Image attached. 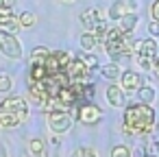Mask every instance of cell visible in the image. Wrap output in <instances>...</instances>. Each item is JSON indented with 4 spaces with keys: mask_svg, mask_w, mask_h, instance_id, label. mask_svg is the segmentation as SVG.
I'll return each mask as SVG.
<instances>
[{
    "mask_svg": "<svg viewBox=\"0 0 159 157\" xmlns=\"http://www.w3.org/2000/svg\"><path fill=\"white\" fill-rule=\"evenodd\" d=\"M155 127V111L146 103L142 105H131L124 113V131L129 135H142L152 131Z\"/></svg>",
    "mask_w": 159,
    "mask_h": 157,
    "instance_id": "1",
    "label": "cell"
},
{
    "mask_svg": "<svg viewBox=\"0 0 159 157\" xmlns=\"http://www.w3.org/2000/svg\"><path fill=\"white\" fill-rule=\"evenodd\" d=\"M26 116H29V107H26V100L20 96L0 103V127H7V129L18 127L26 120Z\"/></svg>",
    "mask_w": 159,
    "mask_h": 157,
    "instance_id": "2",
    "label": "cell"
},
{
    "mask_svg": "<svg viewBox=\"0 0 159 157\" xmlns=\"http://www.w3.org/2000/svg\"><path fill=\"white\" fill-rule=\"evenodd\" d=\"M0 50H2V55L9 57V59H20V57H22V46H20V42H18L13 35L5 33V31H0Z\"/></svg>",
    "mask_w": 159,
    "mask_h": 157,
    "instance_id": "3",
    "label": "cell"
},
{
    "mask_svg": "<svg viewBox=\"0 0 159 157\" xmlns=\"http://www.w3.org/2000/svg\"><path fill=\"white\" fill-rule=\"evenodd\" d=\"M48 124L55 133H66L70 127H72V116L66 113L63 109H57V111H50L48 116Z\"/></svg>",
    "mask_w": 159,
    "mask_h": 157,
    "instance_id": "4",
    "label": "cell"
},
{
    "mask_svg": "<svg viewBox=\"0 0 159 157\" xmlns=\"http://www.w3.org/2000/svg\"><path fill=\"white\" fill-rule=\"evenodd\" d=\"M66 74L70 76L72 83H81L85 76H87V63L83 59H72L66 68Z\"/></svg>",
    "mask_w": 159,
    "mask_h": 157,
    "instance_id": "5",
    "label": "cell"
},
{
    "mask_svg": "<svg viewBox=\"0 0 159 157\" xmlns=\"http://www.w3.org/2000/svg\"><path fill=\"white\" fill-rule=\"evenodd\" d=\"M83 124H96L100 118H102V113H100V109L98 107H94V105H85V107H81L79 109V116H76Z\"/></svg>",
    "mask_w": 159,
    "mask_h": 157,
    "instance_id": "6",
    "label": "cell"
},
{
    "mask_svg": "<svg viewBox=\"0 0 159 157\" xmlns=\"http://www.w3.org/2000/svg\"><path fill=\"white\" fill-rule=\"evenodd\" d=\"M135 48H137V53H139L142 57H148V59H155V57H157V53H159V44H157L155 39L137 42V44H135Z\"/></svg>",
    "mask_w": 159,
    "mask_h": 157,
    "instance_id": "7",
    "label": "cell"
},
{
    "mask_svg": "<svg viewBox=\"0 0 159 157\" xmlns=\"http://www.w3.org/2000/svg\"><path fill=\"white\" fill-rule=\"evenodd\" d=\"M142 87V76L137 72H124L122 74V90L126 92H135Z\"/></svg>",
    "mask_w": 159,
    "mask_h": 157,
    "instance_id": "8",
    "label": "cell"
},
{
    "mask_svg": "<svg viewBox=\"0 0 159 157\" xmlns=\"http://www.w3.org/2000/svg\"><path fill=\"white\" fill-rule=\"evenodd\" d=\"M124 90L122 87H118V85H109L107 87V100L113 105V107H120L122 103H124V94H122Z\"/></svg>",
    "mask_w": 159,
    "mask_h": 157,
    "instance_id": "9",
    "label": "cell"
},
{
    "mask_svg": "<svg viewBox=\"0 0 159 157\" xmlns=\"http://www.w3.org/2000/svg\"><path fill=\"white\" fill-rule=\"evenodd\" d=\"M135 24H137V16H135V13H124V16L120 18V29H122L124 33H131V31L135 29Z\"/></svg>",
    "mask_w": 159,
    "mask_h": 157,
    "instance_id": "10",
    "label": "cell"
},
{
    "mask_svg": "<svg viewBox=\"0 0 159 157\" xmlns=\"http://www.w3.org/2000/svg\"><path fill=\"white\" fill-rule=\"evenodd\" d=\"M81 20H83V24L87 26V29H94L100 20H98V11L96 9H89V11H85L83 16H81Z\"/></svg>",
    "mask_w": 159,
    "mask_h": 157,
    "instance_id": "11",
    "label": "cell"
},
{
    "mask_svg": "<svg viewBox=\"0 0 159 157\" xmlns=\"http://www.w3.org/2000/svg\"><path fill=\"white\" fill-rule=\"evenodd\" d=\"M20 26H22V24H20V20L9 18L7 22H2V24H0V31H5V33H9V35H16V31H18Z\"/></svg>",
    "mask_w": 159,
    "mask_h": 157,
    "instance_id": "12",
    "label": "cell"
},
{
    "mask_svg": "<svg viewBox=\"0 0 159 157\" xmlns=\"http://www.w3.org/2000/svg\"><path fill=\"white\" fill-rule=\"evenodd\" d=\"M96 35L94 33H83V37H81V46L85 48V50H92L94 46H96Z\"/></svg>",
    "mask_w": 159,
    "mask_h": 157,
    "instance_id": "13",
    "label": "cell"
},
{
    "mask_svg": "<svg viewBox=\"0 0 159 157\" xmlns=\"http://www.w3.org/2000/svg\"><path fill=\"white\" fill-rule=\"evenodd\" d=\"M102 76H107V79H118V76H120V68H118V63H109V66H105V68H102Z\"/></svg>",
    "mask_w": 159,
    "mask_h": 157,
    "instance_id": "14",
    "label": "cell"
},
{
    "mask_svg": "<svg viewBox=\"0 0 159 157\" xmlns=\"http://www.w3.org/2000/svg\"><path fill=\"white\" fill-rule=\"evenodd\" d=\"M137 92H139V98H142V103H146V105H150V103L155 100V90H152V87H144V90L139 87Z\"/></svg>",
    "mask_w": 159,
    "mask_h": 157,
    "instance_id": "15",
    "label": "cell"
},
{
    "mask_svg": "<svg viewBox=\"0 0 159 157\" xmlns=\"http://www.w3.org/2000/svg\"><path fill=\"white\" fill-rule=\"evenodd\" d=\"M111 157H131V150L124 144H118V146L111 148Z\"/></svg>",
    "mask_w": 159,
    "mask_h": 157,
    "instance_id": "16",
    "label": "cell"
},
{
    "mask_svg": "<svg viewBox=\"0 0 159 157\" xmlns=\"http://www.w3.org/2000/svg\"><path fill=\"white\" fill-rule=\"evenodd\" d=\"M13 87V81L9 74H0V92H9Z\"/></svg>",
    "mask_w": 159,
    "mask_h": 157,
    "instance_id": "17",
    "label": "cell"
},
{
    "mask_svg": "<svg viewBox=\"0 0 159 157\" xmlns=\"http://www.w3.org/2000/svg\"><path fill=\"white\" fill-rule=\"evenodd\" d=\"M9 18H13V7L2 5V7H0V24H2V22H7Z\"/></svg>",
    "mask_w": 159,
    "mask_h": 157,
    "instance_id": "18",
    "label": "cell"
},
{
    "mask_svg": "<svg viewBox=\"0 0 159 157\" xmlns=\"http://www.w3.org/2000/svg\"><path fill=\"white\" fill-rule=\"evenodd\" d=\"M29 148H31V153H35V155H42V153H44V142H42V140H31Z\"/></svg>",
    "mask_w": 159,
    "mask_h": 157,
    "instance_id": "19",
    "label": "cell"
},
{
    "mask_svg": "<svg viewBox=\"0 0 159 157\" xmlns=\"http://www.w3.org/2000/svg\"><path fill=\"white\" fill-rule=\"evenodd\" d=\"M20 24H22V26H33V24H35V16L29 13V11L22 13V16H20Z\"/></svg>",
    "mask_w": 159,
    "mask_h": 157,
    "instance_id": "20",
    "label": "cell"
},
{
    "mask_svg": "<svg viewBox=\"0 0 159 157\" xmlns=\"http://www.w3.org/2000/svg\"><path fill=\"white\" fill-rule=\"evenodd\" d=\"M137 63H139V68H144V70H150V68H152V59H148V57H142V55H139Z\"/></svg>",
    "mask_w": 159,
    "mask_h": 157,
    "instance_id": "21",
    "label": "cell"
},
{
    "mask_svg": "<svg viewBox=\"0 0 159 157\" xmlns=\"http://www.w3.org/2000/svg\"><path fill=\"white\" fill-rule=\"evenodd\" d=\"M150 13H152V20H157V22H159V0H157V2H152Z\"/></svg>",
    "mask_w": 159,
    "mask_h": 157,
    "instance_id": "22",
    "label": "cell"
},
{
    "mask_svg": "<svg viewBox=\"0 0 159 157\" xmlns=\"http://www.w3.org/2000/svg\"><path fill=\"white\" fill-rule=\"evenodd\" d=\"M83 61L87 63V68H96V66H98V61H96V57H92V55H87V57H85Z\"/></svg>",
    "mask_w": 159,
    "mask_h": 157,
    "instance_id": "23",
    "label": "cell"
},
{
    "mask_svg": "<svg viewBox=\"0 0 159 157\" xmlns=\"http://www.w3.org/2000/svg\"><path fill=\"white\" fill-rule=\"evenodd\" d=\"M148 31H150V35H159V22H157V20L150 22V24H148Z\"/></svg>",
    "mask_w": 159,
    "mask_h": 157,
    "instance_id": "24",
    "label": "cell"
},
{
    "mask_svg": "<svg viewBox=\"0 0 159 157\" xmlns=\"http://www.w3.org/2000/svg\"><path fill=\"white\" fill-rule=\"evenodd\" d=\"M83 157H96V153L92 148H83Z\"/></svg>",
    "mask_w": 159,
    "mask_h": 157,
    "instance_id": "25",
    "label": "cell"
},
{
    "mask_svg": "<svg viewBox=\"0 0 159 157\" xmlns=\"http://www.w3.org/2000/svg\"><path fill=\"white\" fill-rule=\"evenodd\" d=\"M2 5H7V7H13V5H16V0H2Z\"/></svg>",
    "mask_w": 159,
    "mask_h": 157,
    "instance_id": "26",
    "label": "cell"
},
{
    "mask_svg": "<svg viewBox=\"0 0 159 157\" xmlns=\"http://www.w3.org/2000/svg\"><path fill=\"white\" fill-rule=\"evenodd\" d=\"M155 72H157V76H159V59L155 61Z\"/></svg>",
    "mask_w": 159,
    "mask_h": 157,
    "instance_id": "27",
    "label": "cell"
},
{
    "mask_svg": "<svg viewBox=\"0 0 159 157\" xmlns=\"http://www.w3.org/2000/svg\"><path fill=\"white\" fill-rule=\"evenodd\" d=\"M0 157H7V153H5V148H2V144H0Z\"/></svg>",
    "mask_w": 159,
    "mask_h": 157,
    "instance_id": "28",
    "label": "cell"
},
{
    "mask_svg": "<svg viewBox=\"0 0 159 157\" xmlns=\"http://www.w3.org/2000/svg\"><path fill=\"white\" fill-rule=\"evenodd\" d=\"M72 157H83V150H76V153H74Z\"/></svg>",
    "mask_w": 159,
    "mask_h": 157,
    "instance_id": "29",
    "label": "cell"
},
{
    "mask_svg": "<svg viewBox=\"0 0 159 157\" xmlns=\"http://www.w3.org/2000/svg\"><path fill=\"white\" fill-rule=\"evenodd\" d=\"M0 7H2V0H0Z\"/></svg>",
    "mask_w": 159,
    "mask_h": 157,
    "instance_id": "30",
    "label": "cell"
},
{
    "mask_svg": "<svg viewBox=\"0 0 159 157\" xmlns=\"http://www.w3.org/2000/svg\"><path fill=\"white\" fill-rule=\"evenodd\" d=\"M66 2H72V0H66Z\"/></svg>",
    "mask_w": 159,
    "mask_h": 157,
    "instance_id": "31",
    "label": "cell"
},
{
    "mask_svg": "<svg viewBox=\"0 0 159 157\" xmlns=\"http://www.w3.org/2000/svg\"><path fill=\"white\" fill-rule=\"evenodd\" d=\"M148 157H150V155H148Z\"/></svg>",
    "mask_w": 159,
    "mask_h": 157,
    "instance_id": "32",
    "label": "cell"
}]
</instances>
